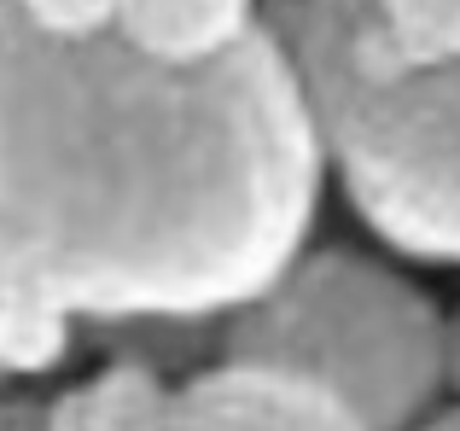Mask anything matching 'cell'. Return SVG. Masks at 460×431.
<instances>
[{
  "mask_svg": "<svg viewBox=\"0 0 460 431\" xmlns=\"http://www.w3.org/2000/svg\"><path fill=\"white\" fill-rule=\"evenodd\" d=\"M0 431H41V397L0 391Z\"/></svg>",
  "mask_w": 460,
  "mask_h": 431,
  "instance_id": "obj_10",
  "label": "cell"
},
{
  "mask_svg": "<svg viewBox=\"0 0 460 431\" xmlns=\"http://www.w3.org/2000/svg\"><path fill=\"white\" fill-rule=\"evenodd\" d=\"M326 152L269 23L199 65L47 41L0 0V297L82 327L227 321L309 245Z\"/></svg>",
  "mask_w": 460,
  "mask_h": 431,
  "instance_id": "obj_1",
  "label": "cell"
},
{
  "mask_svg": "<svg viewBox=\"0 0 460 431\" xmlns=\"http://www.w3.org/2000/svg\"><path fill=\"white\" fill-rule=\"evenodd\" d=\"M164 431H367L344 402L314 391L309 379L274 374L251 362H210L175 379Z\"/></svg>",
  "mask_w": 460,
  "mask_h": 431,
  "instance_id": "obj_4",
  "label": "cell"
},
{
  "mask_svg": "<svg viewBox=\"0 0 460 431\" xmlns=\"http://www.w3.org/2000/svg\"><path fill=\"white\" fill-rule=\"evenodd\" d=\"M216 362L309 379L367 431H414L443 402V309L414 274L356 245H304L216 321Z\"/></svg>",
  "mask_w": 460,
  "mask_h": 431,
  "instance_id": "obj_3",
  "label": "cell"
},
{
  "mask_svg": "<svg viewBox=\"0 0 460 431\" xmlns=\"http://www.w3.org/2000/svg\"><path fill=\"white\" fill-rule=\"evenodd\" d=\"M12 6L47 41H100V35H117V0H12Z\"/></svg>",
  "mask_w": 460,
  "mask_h": 431,
  "instance_id": "obj_9",
  "label": "cell"
},
{
  "mask_svg": "<svg viewBox=\"0 0 460 431\" xmlns=\"http://www.w3.org/2000/svg\"><path fill=\"white\" fill-rule=\"evenodd\" d=\"M309 93L326 181L396 257L460 268V58L396 65L367 0H274Z\"/></svg>",
  "mask_w": 460,
  "mask_h": 431,
  "instance_id": "obj_2",
  "label": "cell"
},
{
  "mask_svg": "<svg viewBox=\"0 0 460 431\" xmlns=\"http://www.w3.org/2000/svg\"><path fill=\"white\" fill-rule=\"evenodd\" d=\"M82 332H88L82 321L58 315L47 303L0 297V391H18L30 379H53L76 356Z\"/></svg>",
  "mask_w": 460,
  "mask_h": 431,
  "instance_id": "obj_7",
  "label": "cell"
},
{
  "mask_svg": "<svg viewBox=\"0 0 460 431\" xmlns=\"http://www.w3.org/2000/svg\"><path fill=\"white\" fill-rule=\"evenodd\" d=\"M257 23V0H117V35L164 65L216 58Z\"/></svg>",
  "mask_w": 460,
  "mask_h": 431,
  "instance_id": "obj_6",
  "label": "cell"
},
{
  "mask_svg": "<svg viewBox=\"0 0 460 431\" xmlns=\"http://www.w3.org/2000/svg\"><path fill=\"white\" fill-rule=\"evenodd\" d=\"M414 431H460V402H438Z\"/></svg>",
  "mask_w": 460,
  "mask_h": 431,
  "instance_id": "obj_12",
  "label": "cell"
},
{
  "mask_svg": "<svg viewBox=\"0 0 460 431\" xmlns=\"http://www.w3.org/2000/svg\"><path fill=\"white\" fill-rule=\"evenodd\" d=\"M175 379L157 374L146 362L111 356L88 379L53 391L41 402V431H164Z\"/></svg>",
  "mask_w": 460,
  "mask_h": 431,
  "instance_id": "obj_5",
  "label": "cell"
},
{
  "mask_svg": "<svg viewBox=\"0 0 460 431\" xmlns=\"http://www.w3.org/2000/svg\"><path fill=\"white\" fill-rule=\"evenodd\" d=\"M443 397L460 402V303L443 315Z\"/></svg>",
  "mask_w": 460,
  "mask_h": 431,
  "instance_id": "obj_11",
  "label": "cell"
},
{
  "mask_svg": "<svg viewBox=\"0 0 460 431\" xmlns=\"http://www.w3.org/2000/svg\"><path fill=\"white\" fill-rule=\"evenodd\" d=\"M373 30L396 65H449L460 58V0H367Z\"/></svg>",
  "mask_w": 460,
  "mask_h": 431,
  "instance_id": "obj_8",
  "label": "cell"
}]
</instances>
